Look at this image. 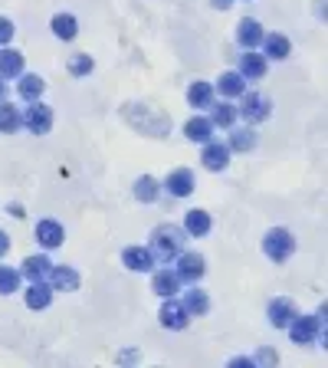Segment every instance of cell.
<instances>
[{
  "mask_svg": "<svg viewBox=\"0 0 328 368\" xmlns=\"http://www.w3.org/2000/svg\"><path fill=\"white\" fill-rule=\"evenodd\" d=\"M151 257H154V263H174L180 253L187 250V234H184V227L178 224H161V227H154L151 230Z\"/></svg>",
  "mask_w": 328,
  "mask_h": 368,
  "instance_id": "cell-1",
  "label": "cell"
},
{
  "mask_svg": "<svg viewBox=\"0 0 328 368\" xmlns=\"http://www.w3.org/2000/svg\"><path fill=\"white\" fill-rule=\"evenodd\" d=\"M289 339L296 345H325V310H318L315 316H296L289 323Z\"/></svg>",
  "mask_w": 328,
  "mask_h": 368,
  "instance_id": "cell-2",
  "label": "cell"
},
{
  "mask_svg": "<svg viewBox=\"0 0 328 368\" xmlns=\"http://www.w3.org/2000/svg\"><path fill=\"white\" fill-rule=\"evenodd\" d=\"M125 118L132 122L138 132L145 135H167L171 132V122L161 116V112H154V109H145V105H125Z\"/></svg>",
  "mask_w": 328,
  "mask_h": 368,
  "instance_id": "cell-3",
  "label": "cell"
},
{
  "mask_svg": "<svg viewBox=\"0 0 328 368\" xmlns=\"http://www.w3.org/2000/svg\"><path fill=\"white\" fill-rule=\"evenodd\" d=\"M263 253H266L272 263H285V260L296 253V237L289 234L285 227H272V230L263 237Z\"/></svg>",
  "mask_w": 328,
  "mask_h": 368,
  "instance_id": "cell-4",
  "label": "cell"
},
{
  "mask_svg": "<svg viewBox=\"0 0 328 368\" xmlns=\"http://www.w3.org/2000/svg\"><path fill=\"white\" fill-rule=\"evenodd\" d=\"M158 319H161V325L171 329V332H180V329H187V323H191V316H187V310L178 303V296L164 299L161 310H158Z\"/></svg>",
  "mask_w": 328,
  "mask_h": 368,
  "instance_id": "cell-5",
  "label": "cell"
},
{
  "mask_svg": "<svg viewBox=\"0 0 328 368\" xmlns=\"http://www.w3.org/2000/svg\"><path fill=\"white\" fill-rule=\"evenodd\" d=\"M207 273V260H204V253L197 250H184L178 257V277L184 283H197L200 277Z\"/></svg>",
  "mask_w": 328,
  "mask_h": 368,
  "instance_id": "cell-6",
  "label": "cell"
},
{
  "mask_svg": "<svg viewBox=\"0 0 328 368\" xmlns=\"http://www.w3.org/2000/svg\"><path fill=\"white\" fill-rule=\"evenodd\" d=\"M180 286L184 280L178 277V270H171V266H161V270H154V277H151V290L161 296V299H171V296L180 293Z\"/></svg>",
  "mask_w": 328,
  "mask_h": 368,
  "instance_id": "cell-7",
  "label": "cell"
},
{
  "mask_svg": "<svg viewBox=\"0 0 328 368\" xmlns=\"http://www.w3.org/2000/svg\"><path fill=\"white\" fill-rule=\"evenodd\" d=\"M20 122H23V125H27L33 135H46L49 129H53V109H49V105H40V102H36V105H30V109L20 116Z\"/></svg>",
  "mask_w": 328,
  "mask_h": 368,
  "instance_id": "cell-8",
  "label": "cell"
},
{
  "mask_svg": "<svg viewBox=\"0 0 328 368\" xmlns=\"http://www.w3.org/2000/svg\"><path fill=\"white\" fill-rule=\"evenodd\" d=\"M266 312H269V325H272V329H289V323H292V319L298 316V312H296V303H292L289 296L272 299Z\"/></svg>",
  "mask_w": 328,
  "mask_h": 368,
  "instance_id": "cell-9",
  "label": "cell"
},
{
  "mask_svg": "<svg viewBox=\"0 0 328 368\" xmlns=\"http://www.w3.org/2000/svg\"><path fill=\"white\" fill-rule=\"evenodd\" d=\"M62 240H66V230H62L60 221H40L36 224V243L43 247V250H56V247H62Z\"/></svg>",
  "mask_w": 328,
  "mask_h": 368,
  "instance_id": "cell-10",
  "label": "cell"
},
{
  "mask_svg": "<svg viewBox=\"0 0 328 368\" xmlns=\"http://www.w3.org/2000/svg\"><path fill=\"white\" fill-rule=\"evenodd\" d=\"M23 303H27L33 312L49 310V306H53V290H49V283H46V280L30 283V286L23 290Z\"/></svg>",
  "mask_w": 328,
  "mask_h": 368,
  "instance_id": "cell-11",
  "label": "cell"
},
{
  "mask_svg": "<svg viewBox=\"0 0 328 368\" xmlns=\"http://www.w3.org/2000/svg\"><path fill=\"white\" fill-rule=\"evenodd\" d=\"M246 122H263L269 118V99L259 92H243V109H237Z\"/></svg>",
  "mask_w": 328,
  "mask_h": 368,
  "instance_id": "cell-12",
  "label": "cell"
},
{
  "mask_svg": "<svg viewBox=\"0 0 328 368\" xmlns=\"http://www.w3.org/2000/svg\"><path fill=\"white\" fill-rule=\"evenodd\" d=\"M49 266H53L49 253H33V257H27V260H23V266H20V277H23V280H30V283H40V280H46Z\"/></svg>",
  "mask_w": 328,
  "mask_h": 368,
  "instance_id": "cell-13",
  "label": "cell"
},
{
  "mask_svg": "<svg viewBox=\"0 0 328 368\" xmlns=\"http://www.w3.org/2000/svg\"><path fill=\"white\" fill-rule=\"evenodd\" d=\"M164 188H167V194H174V197H187V194H194V171H191V168H178V171H171L167 181H164Z\"/></svg>",
  "mask_w": 328,
  "mask_h": 368,
  "instance_id": "cell-14",
  "label": "cell"
},
{
  "mask_svg": "<svg viewBox=\"0 0 328 368\" xmlns=\"http://www.w3.org/2000/svg\"><path fill=\"white\" fill-rule=\"evenodd\" d=\"M121 263L134 270V273H151V266H154V257H151L148 247H125L121 250Z\"/></svg>",
  "mask_w": 328,
  "mask_h": 368,
  "instance_id": "cell-15",
  "label": "cell"
},
{
  "mask_svg": "<svg viewBox=\"0 0 328 368\" xmlns=\"http://www.w3.org/2000/svg\"><path fill=\"white\" fill-rule=\"evenodd\" d=\"M237 43L243 50H256V46L263 43V23L253 20V17H246V20H239L237 27Z\"/></svg>",
  "mask_w": 328,
  "mask_h": 368,
  "instance_id": "cell-16",
  "label": "cell"
},
{
  "mask_svg": "<svg viewBox=\"0 0 328 368\" xmlns=\"http://www.w3.org/2000/svg\"><path fill=\"white\" fill-rule=\"evenodd\" d=\"M46 283H49V290H79V273H75L73 266H49V273H46Z\"/></svg>",
  "mask_w": 328,
  "mask_h": 368,
  "instance_id": "cell-17",
  "label": "cell"
},
{
  "mask_svg": "<svg viewBox=\"0 0 328 368\" xmlns=\"http://www.w3.org/2000/svg\"><path fill=\"white\" fill-rule=\"evenodd\" d=\"M210 227H213V221H210L207 210H200V207L187 210V217H184V234L187 237H207Z\"/></svg>",
  "mask_w": 328,
  "mask_h": 368,
  "instance_id": "cell-18",
  "label": "cell"
},
{
  "mask_svg": "<svg viewBox=\"0 0 328 368\" xmlns=\"http://www.w3.org/2000/svg\"><path fill=\"white\" fill-rule=\"evenodd\" d=\"M204 168L210 171H224L226 162H230V148L226 145H213V142H204V155H200Z\"/></svg>",
  "mask_w": 328,
  "mask_h": 368,
  "instance_id": "cell-19",
  "label": "cell"
},
{
  "mask_svg": "<svg viewBox=\"0 0 328 368\" xmlns=\"http://www.w3.org/2000/svg\"><path fill=\"white\" fill-rule=\"evenodd\" d=\"M239 76L243 79H263L266 76V56H256L253 50H246L239 56Z\"/></svg>",
  "mask_w": 328,
  "mask_h": 368,
  "instance_id": "cell-20",
  "label": "cell"
},
{
  "mask_svg": "<svg viewBox=\"0 0 328 368\" xmlns=\"http://www.w3.org/2000/svg\"><path fill=\"white\" fill-rule=\"evenodd\" d=\"M180 306L187 310V316H204V312H210V296L194 286V290H187L180 296Z\"/></svg>",
  "mask_w": 328,
  "mask_h": 368,
  "instance_id": "cell-21",
  "label": "cell"
},
{
  "mask_svg": "<svg viewBox=\"0 0 328 368\" xmlns=\"http://www.w3.org/2000/svg\"><path fill=\"white\" fill-rule=\"evenodd\" d=\"M213 125H210V118H204V116H194L187 125H184V135L191 138V142H197V145H204V142H210L213 138Z\"/></svg>",
  "mask_w": 328,
  "mask_h": 368,
  "instance_id": "cell-22",
  "label": "cell"
},
{
  "mask_svg": "<svg viewBox=\"0 0 328 368\" xmlns=\"http://www.w3.org/2000/svg\"><path fill=\"white\" fill-rule=\"evenodd\" d=\"M134 197H138L141 204H154V201L161 197V184H158L151 175L138 177V181H134Z\"/></svg>",
  "mask_w": 328,
  "mask_h": 368,
  "instance_id": "cell-23",
  "label": "cell"
},
{
  "mask_svg": "<svg viewBox=\"0 0 328 368\" xmlns=\"http://www.w3.org/2000/svg\"><path fill=\"white\" fill-rule=\"evenodd\" d=\"M217 92H224L226 99H237V96L246 92V79H243L239 73H224L220 79H217Z\"/></svg>",
  "mask_w": 328,
  "mask_h": 368,
  "instance_id": "cell-24",
  "label": "cell"
},
{
  "mask_svg": "<svg viewBox=\"0 0 328 368\" xmlns=\"http://www.w3.org/2000/svg\"><path fill=\"white\" fill-rule=\"evenodd\" d=\"M187 102L194 105V109H210L213 105V86L210 83H194V86L187 89Z\"/></svg>",
  "mask_w": 328,
  "mask_h": 368,
  "instance_id": "cell-25",
  "label": "cell"
},
{
  "mask_svg": "<svg viewBox=\"0 0 328 368\" xmlns=\"http://www.w3.org/2000/svg\"><path fill=\"white\" fill-rule=\"evenodd\" d=\"M23 73V56L16 50H3L0 53V76L3 79H14V76Z\"/></svg>",
  "mask_w": 328,
  "mask_h": 368,
  "instance_id": "cell-26",
  "label": "cell"
},
{
  "mask_svg": "<svg viewBox=\"0 0 328 368\" xmlns=\"http://www.w3.org/2000/svg\"><path fill=\"white\" fill-rule=\"evenodd\" d=\"M43 79L40 76H33V73H27V76H20V83H16V92H20V99H40V92H43Z\"/></svg>",
  "mask_w": 328,
  "mask_h": 368,
  "instance_id": "cell-27",
  "label": "cell"
},
{
  "mask_svg": "<svg viewBox=\"0 0 328 368\" xmlns=\"http://www.w3.org/2000/svg\"><path fill=\"white\" fill-rule=\"evenodd\" d=\"M213 109V116H210V125H220V129H233V122H237V105L230 102H220V105H210Z\"/></svg>",
  "mask_w": 328,
  "mask_h": 368,
  "instance_id": "cell-28",
  "label": "cell"
},
{
  "mask_svg": "<svg viewBox=\"0 0 328 368\" xmlns=\"http://www.w3.org/2000/svg\"><path fill=\"white\" fill-rule=\"evenodd\" d=\"M289 53H292L289 36H283V33H269V36H266V56L269 59H285Z\"/></svg>",
  "mask_w": 328,
  "mask_h": 368,
  "instance_id": "cell-29",
  "label": "cell"
},
{
  "mask_svg": "<svg viewBox=\"0 0 328 368\" xmlns=\"http://www.w3.org/2000/svg\"><path fill=\"white\" fill-rule=\"evenodd\" d=\"M53 33H56L60 40H73L75 33H79V23H75V17L56 14V17H53Z\"/></svg>",
  "mask_w": 328,
  "mask_h": 368,
  "instance_id": "cell-30",
  "label": "cell"
},
{
  "mask_svg": "<svg viewBox=\"0 0 328 368\" xmlns=\"http://www.w3.org/2000/svg\"><path fill=\"white\" fill-rule=\"evenodd\" d=\"M23 122H20V109H14V105H7V102H0V132L3 135H10L16 132Z\"/></svg>",
  "mask_w": 328,
  "mask_h": 368,
  "instance_id": "cell-31",
  "label": "cell"
},
{
  "mask_svg": "<svg viewBox=\"0 0 328 368\" xmlns=\"http://www.w3.org/2000/svg\"><path fill=\"white\" fill-rule=\"evenodd\" d=\"M253 145H256V135L250 132V129H237V132H230V142H226L230 151H250Z\"/></svg>",
  "mask_w": 328,
  "mask_h": 368,
  "instance_id": "cell-32",
  "label": "cell"
},
{
  "mask_svg": "<svg viewBox=\"0 0 328 368\" xmlns=\"http://www.w3.org/2000/svg\"><path fill=\"white\" fill-rule=\"evenodd\" d=\"M20 290V270L14 266H0V296H10Z\"/></svg>",
  "mask_w": 328,
  "mask_h": 368,
  "instance_id": "cell-33",
  "label": "cell"
},
{
  "mask_svg": "<svg viewBox=\"0 0 328 368\" xmlns=\"http://www.w3.org/2000/svg\"><path fill=\"white\" fill-rule=\"evenodd\" d=\"M69 73H73V76H86V73H92V56H86V53L73 56V59H69Z\"/></svg>",
  "mask_w": 328,
  "mask_h": 368,
  "instance_id": "cell-34",
  "label": "cell"
},
{
  "mask_svg": "<svg viewBox=\"0 0 328 368\" xmlns=\"http://www.w3.org/2000/svg\"><path fill=\"white\" fill-rule=\"evenodd\" d=\"M253 362H256V368H276V352H272V349H259Z\"/></svg>",
  "mask_w": 328,
  "mask_h": 368,
  "instance_id": "cell-35",
  "label": "cell"
},
{
  "mask_svg": "<svg viewBox=\"0 0 328 368\" xmlns=\"http://www.w3.org/2000/svg\"><path fill=\"white\" fill-rule=\"evenodd\" d=\"M14 40V23L7 17H0V43H10Z\"/></svg>",
  "mask_w": 328,
  "mask_h": 368,
  "instance_id": "cell-36",
  "label": "cell"
},
{
  "mask_svg": "<svg viewBox=\"0 0 328 368\" xmlns=\"http://www.w3.org/2000/svg\"><path fill=\"white\" fill-rule=\"evenodd\" d=\"M226 368H256V362L250 358V355H237V358L226 362Z\"/></svg>",
  "mask_w": 328,
  "mask_h": 368,
  "instance_id": "cell-37",
  "label": "cell"
},
{
  "mask_svg": "<svg viewBox=\"0 0 328 368\" xmlns=\"http://www.w3.org/2000/svg\"><path fill=\"white\" fill-rule=\"evenodd\" d=\"M119 362H121V365H134V362H138V352H134V349H128V352H119Z\"/></svg>",
  "mask_w": 328,
  "mask_h": 368,
  "instance_id": "cell-38",
  "label": "cell"
},
{
  "mask_svg": "<svg viewBox=\"0 0 328 368\" xmlns=\"http://www.w3.org/2000/svg\"><path fill=\"white\" fill-rule=\"evenodd\" d=\"M7 253H10V237L0 230V257H7Z\"/></svg>",
  "mask_w": 328,
  "mask_h": 368,
  "instance_id": "cell-39",
  "label": "cell"
},
{
  "mask_svg": "<svg viewBox=\"0 0 328 368\" xmlns=\"http://www.w3.org/2000/svg\"><path fill=\"white\" fill-rule=\"evenodd\" d=\"M10 214H14L16 221H23V217H27V210H23V207H20V204H14V207H10Z\"/></svg>",
  "mask_w": 328,
  "mask_h": 368,
  "instance_id": "cell-40",
  "label": "cell"
},
{
  "mask_svg": "<svg viewBox=\"0 0 328 368\" xmlns=\"http://www.w3.org/2000/svg\"><path fill=\"white\" fill-rule=\"evenodd\" d=\"M3 96H7V86H3V76H0V102H3Z\"/></svg>",
  "mask_w": 328,
  "mask_h": 368,
  "instance_id": "cell-41",
  "label": "cell"
},
{
  "mask_svg": "<svg viewBox=\"0 0 328 368\" xmlns=\"http://www.w3.org/2000/svg\"><path fill=\"white\" fill-rule=\"evenodd\" d=\"M213 7H220V10H226L230 3H226V0H213Z\"/></svg>",
  "mask_w": 328,
  "mask_h": 368,
  "instance_id": "cell-42",
  "label": "cell"
}]
</instances>
